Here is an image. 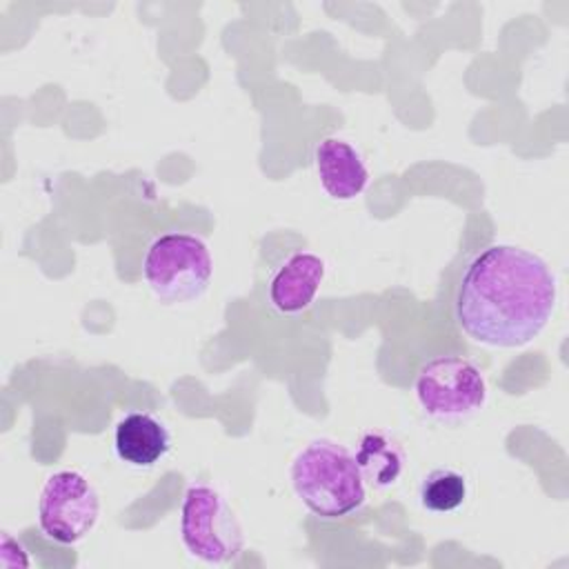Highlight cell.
<instances>
[{"label": "cell", "mask_w": 569, "mask_h": 569, "mask_svg": "<svg viewBox=\"0 0 569 569\" xmlns=\"http://www.w3.org/2000/svg\"><path fill=\"white\" fill-rule=\"evenodd\" d=\"M556 298V276L540 256L516 244H489L465 267L453 316L473 342L513 349L545 329Z\"/></svg>", "instance_id": "6da1fadb"}, {"label": "cell", "mask_w": 569, "mask_h": 569, "mask_svg": "<svg viewBox=\"0 0 569 569\" xmlns=\"http://www.w3.org/2000/svg\"><path fill=\"white\" fill-rule=\"evenodd\" d=\"M291 485L318 518L338 520L365 505V478L353 453L333 440L309 442L291 462Z\"/></svg>", "instance_id": "7a4b0ae2"}, {"label": "cell", "mask_w": 569, "mask_h": 569, "mask_svg": "<svg viewBox=\"0 0 569 569\" xmlns=\"http://www.w3.org/2000/svg\"><path fill=\"white\" fill-rule=\"evenodd\" d=\"M211 273L213 260L209 247L198 236L182 231L158 236L142 258V276L149 289L167 305L198 300Z\"/></svg>", "instance_id": "3957f363"}, {"label": "cell", "mask_w": 569, "mask_h": 569, "mask_svg": "<svg viewBox=\"0 0 569 569\" xmlns=\"http://www.w3.org/2000/svg\"><path fill=\"white\" fill-rule=\"evenodd\" d=\"M180 536L187 551L211 565L233 562L244 549L242 527L220 491L191 482L180 505Z\"/></svg>", "instance_id": "277c9868"}, {"label": "cell", "mask_w": 569, "mask_h": 569, "mask_svg": "<svg viewBox=\"0 0 569 569\" xmlns=\"http://www.w3.org/2000/svg\"><path fill=\"white\" fill-rule=\"evenodd\" d=\"M416 398L433 418H462L485 405L487 382L471 360L440 353L420 365L416 373Z\"/></svg>", "instance_id": "5b68a950"}, {"label": "cell", "mask_w": 569, "mask_h": 569, "mask_svg": "<svg viewBox=\"0 0 569 569\" xmlns=\"http://www.w3.org/2000/svg\"><path fill=\"white\" fill-rule=\"evenodd\" d=\"M100 516V498L87 476L73 469L47 478L38 500V525L58 545L82 540Z\"/></svg>", "instance_id": "8992f818"}, {"label": "cell", "mask_w": 569, "mask_h": 569, "mask_svg": "<svg viewBox=\"0 0 569 569\" xmlns=\"http://www.w3.org/2000/svg\"><path fill=\"white\" fill-rule=\"evenodd\" d=\"M325 280V260L309 251L284 258L269 280V302L280 313H300L311 307Z\"/></svg>", "instance_id": "52a82bcc"}, {"label": "cell", "mask_w": 569, "mask_h": 569, "mask_svg": "<svg viewBox=\"0 0 569 569\" xmlns=\"http://www.w3.org/2000/svg\"><path fill=\"white\" fill-rule=\"evenodd\" d=\"M316 171L322 189L333 200H351L369 182V171L360 153L340 138H325L313 151Z\"/></svg>", "instance_id": "ba28073f"}, {"label": "cell", "mask_w": 569, "mask_h": 569, "mask_svg": "<svg viewBox=\"0 0 569 569\" xmlns=\"http://www.w3.org/2000/svg\"><path fill=\"white\" fill-rule=\"evenodd\" d=\"M116 453L131 467H153L171 449L169 429L147 411L124 413L113 433Z\"/></svg>", "instance_id": "9c48e42d"}, {"label": "cell", "mask_w": 569, "mask_h": 569, "mask_svg": "<svg viewBox=\"0 0 569 569\" xmlns=\"http://www.w3.org/2000/svg\"><path fill=\"white\" fill-rule=\"evenodd\" d=\"M356 465L371 487H391L405 469V451L400 442L385 429H367L358 438Z\"/></svg>", "instance_id": "30bf717a"}, {"label": "cell", "mask_w": 569, "mask_h": 569, "mask_svg": "<svg viewBox=\"0 0 569 569\" xmlns=\"http://www.w3.org/2000/svg\"><path fill=\"white\" fill-rule=\"evenodd\" d=\"M467 478L460 471L440 467L422 478L418 498L427 511L447 513L462 507V502L467 500Z\"/></svg>", "instance_id": "8fae6325"}]
</instances>
